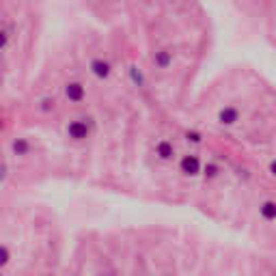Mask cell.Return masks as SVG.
<instances>
[{
    "label": "cell",
    "mask_w": 276,
    "mask_h": 276,
    "mask_svg": "<svg viewBox=\"0 0 276 276\" xmlns=\"http://www.w3.org/2000/svg\"><path fill=\"white\" fill-rule=\"evenodd\" d=\"M113 71H115L113 61H110L108 57H104V54H95V57L89 59V73L93 78L104 82V80H108L110 76H113Z\"/></svg>",
    "instance_id": "cell-1"
},
{
    "label": "cell",
    "mask_w": 276,
    "mask_h": 276,
    "mask_svg": "<svg viewBox=\"0 0 276 276\" xmlns=\"http://www.w3.org/2000/svg\"><path fill=\"white\" fill-rule=\"evenodd\" d=\"M203 167L205 164L201 162L197 153H188L179 160V171L186 175V177H199V175H203Z\"/></svg>",
    "instance_id": "cell-2"
},
{
    "label": "cell",
    "mask_w": 276,
    "mask_h": 276,
    "mask_svg": "<svg viewBox=\"0 0 276 276\" xmlns=\"http://www.w3.org/2000/svg\"><path fill=\"white\" fill-rule=\"evenodd\" d=\"M91 130H93V125L87 119H73V121L67 123V136L71 141H87L91 136Z\"/></svg>",
    "instance_id": "cell-3"
},
{
    "label": "cell",
    "mask_w": 276,
    "mask_h": 276,
    "mask_svg": "<svg viewBox=\"0 0 276 276\" xmlns=\"http://www.w3.org/2000/svg\"><path fill=\"white\" fill-rule=\"evenodd\" d=\"M63 91H65V97L71 104H82L87 99V85L80 80H69Z\"/></svg>",
    "instance_id": "cell-4"
},
{
    "label": "cell",
    "mask_w": 276,
    "mask_h": 276,
    "mask_svg": "<svg viewBox=\"0 0 276 276\" xmlns=\"http://www.w3.org/2000/svg\"><path fill=\"white\" fill-rule=\"evenodd\" d=\"M257 214H259V218L263 220V223H276V199L274 197H268V199H261L259 205H257Z\"/></svg>",
    "instance_id": "cell-5"
},
{
    "label": "cell",
    "mask_w": 276,
    "mask_h": 276,
    "mask_svg": "<svg viewBox=\"0 0 276 276\" xmlns=\"http://www.w3.org/2000/svg\"><path fill=\"white\" fill-rule=\"evenodd\" d=\"M155 155L162 160V162H169L175 158V145L167 138H162V141L155 143Z\"/></svg>",
    "instance_id": "cell-6"
},
{
    "label": "cell",
    "mask_w": 276,
    "mask_h": 276,
    "mask_svg": "<svg viewBox=\"0 0 276 276\" xmlns=\"http://www.w3.org/2000/svg\"><path fill=\"white\" fill-rule=\"evenodd\" d=\"M13 151H15L17 155H24L26 151H29V143H26V141H17V143H13Z\"/></svg>",
    "instance_id": "cell-7"
},
{
    "label": "cell",
    "mask_w": 276,
    "mask_h": 276,
    "mask_svg": "<svg viewBox=\"0 0 276 276\" xmlns=\"http://www.w3.org/2000/svg\"><path fill=\"white\" fill-rule=\"evenodd\" d=\"M265 173H268L272 179H276V155H272V158L268 160V167H265Z\"/></svg>",
    "instance_id": "cell-8"
},
{
    "label": "cell",
    "mask_w": 276,
    "mask_h": 276,
    "mask_svg": "<svg viewBox=\"0 0 276 276\" xmlns=\"http://www.w3.org/2000/svg\"><path fill=\"white\" fill-rule=\"evenodd\" d=\"M7 261H9V251L5 246H0V265H7Z\"/></svg>",
    "instance_id": "cell-9"
},
{
    "label": "cell",
    "mask_w": 276,
    "mask_h": 276,
    "mask_svg": "<svg viewBox=\"0 0 276 276\" xmlns=\"http://www.w3.org/2000/svg\"><path fill=\"white\" fill-rule=\"evenodd\" d=\"M5 173H7V169H5V164H0V179H5Z\"/></svg>",
    "instance_id": "cell-10"
}]
</instances>
